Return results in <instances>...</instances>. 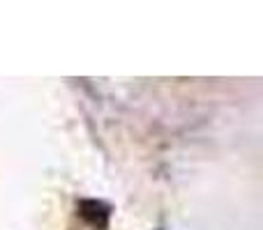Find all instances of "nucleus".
I'll return each instance as SVG.
<instances>
[{
	"label": "nucleus",
	"mask_w": 263,
	"mask_h": 230,
	"mask_svg": "<svg viewBox=\"0 0 263 230\" xmlns=\"http://www.w3.org/2000/svg\"><path fill=\"white\" fill-rule=\"evenodd\" d=\"M79 217L86 219L95 230L104 228L106 219H109V207L102 205V203H97V200H83V203L79 205Z\"/></svg>",
	"instance_id": "obj_1"
}]
</instances>
